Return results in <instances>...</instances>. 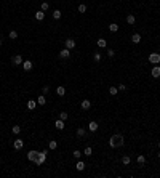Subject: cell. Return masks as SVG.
I'll use <instances>...</instances> for the list:
<instances>
[{"mask_svg": "<svg viewBox=\"0 0 160 178\" xmlns=\"http://www.w3.org/2000/svg\"><path fill=\"white\" fill-rule=\"evenodd\" d=\"M123 135H112L111 140H109V146L111 148H120L123 146Z\"/></svg>", "mask_w": 160, "mask_h": 178, "instance_id": "6da1fadb", "label": "cell"}, {"mask_svg": "<svg viewBox=\"0 0 160 178\" xmlns=\"http://www.w3.org/2000/svg\"><path fill=\"white\" fill-rule=\"evenodd\" d=\"M46 154H48L46 149H43L42 152H38V159H37V162H35V164H37V165H42V164L46 160Z\"/></svg>", "mask_w": 160, "mask_h": 178, "instance_id": "7a4b0ae2", "label": "cell"}, {"mask_svg": "<svg viewBox=\"0 0 160 178\" xmlns=\"http://www.w3.org/2000/svg\"><path fill=\"white\" fill-rule=\"evenodd\" d=\"M149 63H152V64H159V63H160V53H151V55H149Z\"/></svg>", "mask_w": 160, "mask_h": 178, "instance_id": "3957f363", "label": "cell"}, {"mask_svg": "<svg viewBox=\"0 0 160 178\" xmlns=\"http://www.w3.org/2000/svg\"><path fill=\"white\" fill-rule=\"evenodd\" d=\"M27 159L31 160V162H37V159H38V151H29L27 152Z\"/></svg>", "mask_w": 160, "mask_h": 178, "instance_id": "277c9868", "label": "cell"}, {"mask_svg": "<svg viewBox=\"0 0 160 178\" xmlns=\"http://www.w3.org/2000/svg\"><path fill=\"white\" fill-rule=\"evenodd\" d=\"M11 63L15 64V66H19V64H23V56L21 55H15L11 58Z\"/></svg>", "mask_w": 160, "mask_h": 178, "instance_id": "5b68a950", "label": "cell"}, {"mask_svg": "<svg viewBox=\"0 0 160 178\" xmlns=\"http://www.w3.org/2000/svg\"><path fill=\"white\" fill-rule=\"evenodd\" d=\"M64 45H66V48H69V50H72V48H75V40L74 39H66V42H64Z\"/></svg>", "mask_w": 160, "mask_h": 178, "instance_id": "8992f818", "label": "cell"}, {"mask_svg": "<svg viewBox=\"0 0 160 178\" xmlns=\"http://www.w3.org/2000/svg\"><path fill=\"white\" fill-rule=\"evenodd\" d=\"M151 74H152V77H155V79H159V77H160V66H159V64H155V66L152 67Z\"/></svg>", "mask_w": 160, "mask_h": 178, "instance_id": "52a82bcc", "label": "cell"}, {"mask_svg": "<svg viewBox=\"0 0 160 178\" xmlns=\"http://www.w3.org/2000/svg\"><path fill=\"white\" fill-rule=\"evenodd\" d=\"M23 146H24V141H23V140H16L15 143H13V148H15L16 151H19V149H23Z\"/></svg>", "mask_w": 160, "mask_h": 178, "instance_id": "ba28073f", "label": "cell"}, {"mask_svg": "<svg viewBox=\"0 0 160 178\" xmlns=\"http://www.w3.org/2000/svg\"><path fill=\"white\" fill-rule=\"evenodd\" d=\"M80 106H82V109H85V111H88V109L91 108V101L90 100H83L82 103H80Z\"/></svg>", "mask_w": 160, "mask_h": 178, "instance_id": "9c48e42d", "label": "cell"}, {"mask_svg": "<svg viewBox=\"0 0 160 178\" xmlns=\"http://www.w3.org/2000/svg\"><path fill=\"white\" fill-rule=\"evenodd\" d=\"M98 122H95V120H91V122H90V124H88V130H90V132H96V130H98Z\"/></svg>", "mask_w": 160, "mask_h": 178, "instance_id": "30bf717a", "label": "cell"}, {"mask_svg": "<svg viewBox=\"0 0 160 178\" xmlns=\"http://www.w3.org/2000/svg\"><path fill=\"white\" fill-rule=\"evenodd\" d=\"M59 56H61V58H69V56H71V50H69V48H62V50L59 51Z\"/></svg>", "mask_w": 160, "mask_h": 178, "instance_id": "8fae6325", "label": "cell"}, {"mask_svg": "<svg viewBox=\"0 0 160 178\" xmlns=\"http://www.w3.org/2000/svg\"><path fill=\"white\" fill-rule=\"evenodd\" d=\"M32 66H34V64H32V61H23V69L24 71H31Z\"/></svg>", "mask_w": 160, "mask_h": 178, "instance_id": "7c38bea8", "label": "cell"}, {"mask_svg": "<svg viewBox=\"0 0 160 178\" xmlns=\"http://www.w3.org/2000/svg\"><path fill=\"white\" fill-rule=\"evenodd\" d=\"M35 19H37V21H43V19H45V11H42V10L37 11V13H35Z\"/></svg>", "mask_w": 160, "mask_h": 178, "instance_id": "4fadbf2b", "label": "cell"}, {"mask_svg": "<svg viewBox=\"0 0 160 178\" xmlns=\"http://www.w3.org/2000/svg\"><path fill=\"white\" fill-rule=\"evenodd\" d=\"M75 169H77V170H79V172L85 170V162H83V160H80V159H79V162L75 164Z\"/></svg>", "mask_w": 160, "mask_h": 178, "instance_id": "5bb4252c", "label": "cell"}, {"mask_svg": "<svg viewBox=\"0 0 160 178\" xmlns=\"http://www.w3.org/2000/svg\"><path fill=\"white\" fill-rule=\"evenodd\" d=\"M54 127H56L58 130H62V128H64V120H61V119H58L56 122H54Z\"/></svg>", "mask_w": 160, "mask_h": 178, "instance_id": "9a60e30c", "label": "cell"}, {"mask_svg": "<svg viewBox=\"0 0 160 178\" xmlns=\"http://www.w3.org/2000/svg\"><path fill=\"white\" fill-rule=\"evenodd\" d=\"M37 104H40V106L46 104V98H45V95H40V96L37 98Z\"/></svg>", "mask_w": 160, "mask_h": 178, "instance_id": "2e32d148", "label": "cell"}, {"mask_svg": "<svg viewBox=\"0 0 160 178\" xmlns=\"http://www.w3.org/2000/svg\"><path fill=\"white\" fill-rule=\"evenodd\" d=\"M126 23H128L130 26H133V24L136 23V18H134L133 15H128V16H126Z\"/></svg>", "mask_w": 160, "mask_h": 178, "instance_id": "e0dca14e", "label": "cell"}, {"mask_svg": "<svg viewBox=\"0 0 160 178\" xmlns=\"http://www.w3.org/2000/svg\"><path fill=\"white\" fill-rule=\"evenodd\" d=\"M131 42H133V43H139V42H141V35H139V34H133V35H131Z\"/></svg>", "mask_w": 160, "mask_h": 178, "instance_id": "ac0fdd59", "label": "cell"}, {"mask_svg": "<svg viewBox=\"0 0 160 178\" xmlns=\"http://www.w3.org/2000/svg\"><path fill=\"white\" fill-rule=\"evenodd\" d=\"M35 106H37V101L29 100V103H27V109H29V111H32V109H35Z\"/></svg>", "mask_w": 160, "mask_h": 178, "instance_id": "d6986e66", "label": "cell"}, {"mask_svg": "<svg viewBox=\"0 0 160 178\" xmlns=\"http://www.w3.org/2000/svg\"><path fill=\"white\" fill-rule=\"evenodd\" d=\"M56 93L59 95V96H64V95H66V88H64L62 85H59V87L56 88Z\"/></svg>", "mask_w": 160, "mask_h": 178, "instance_id": "ffe728a7", "label": "cell"}, {"mask_svg": "<svg viewBox=\"0 0 160 178\" xmlns=\"http://www.w3.org/2000/svg\"><path fill=\"white\" fill-rule=\"evenodd\" d=\"M109 31H111V32H117L118 31V24L117 23H111V24H109Z\"/></svg>", "mask_w": 160, "mask_h": 178, "instance_id": "44dd1931", "label": "cell"}, {"mask_svg": "<svg viewBox=\"0 0 160 178\" xmlns=\"http://www.w3.org/2000/svg\"><path fill=\"white\" fill-rule=\"evenodd\" d=\"M96 43H98V47H99V48H106V45H107L106 39H99V40H98V42H96Z\"/></svg>", "mask_w": 160, "mask_h": 178, "instance_id": "7402d4cb", "label": "cell"}, {"mask_svg": "<svg viewBox=\"0 0 160 178\" xmlns=\"http://www.w3.org/2000/svg\"><path fill=\"white\" fill-rule=\"evenodd\" d=\"M77 136H79V138H83V136H85V133H87V132H85V128H77Z\"/></svg>", "mask_w": 160, "mask_h": 178, "instance_id": "603a6c76", "label": "cell"}, {"mask_svg": "<svg viewBox=\"0 0 160 178\" xmlns=\"http://www.w3.org/2000/svg\"><path fill=\"white\" fill-rule=\"evenodd\" d=\"M130 162H131V159H130V156H123V157H122V164H123V165H128Z\"/></svg>", "mask_w": 160, "mask_h": 178, "instance_id": "cb8c5ba5", "label": "cell"}, {"mask_svg": "<svg viewBox=\"0 0 160 178\" xmlns=\"http://www.w3.org/2000/svg\"><path fill=\"white\" fill-rule=\"evenodd\" d=\"M61 15H62V13L59 11V10H54V11H53V19H59Z\"/></svg>", "mask_w": 160, "mask_h": 178, "instance_id": "d4e9b609", "label": "cell"}, {"mask_svg": "<svg viewBox=\"0 0 160 178\" xmlns=\"http://www.w3.org/2000/svg\"><path fill=\"white\" fill-rule=\"evenodd\" d=\"M136 160H138V164H141V165H142V164L146 162V157H144L142 154H139V156H138V159H136Z\"/></svg>", "mask_w": 160, "mask_h": 178, "instance_id": "484cf974", "label": "cell"}, {"mask_svg": "<svg viewBox=\"0 0 160 178\" xmlns=\"http://www.w3.org/2000/svg\"><path fill=\"white\" fill-rule=\"evenodd\" d=\"M85 11H87V5H85V3H80L79 5V13H85Z\"/></svg>", "mask_w": 160, "mask_h": 178, "instance_id": "4316f807", "label": "cell"}, {"mask_svg": "<svg viewBox=\"0 0 160 178\" xmlns=\"http://www.w3.org/2000/svg\"><path fill=\"white\" fill-rule=\"evenodd\" d=\"M59 119H61V120H64V122H66V120H67V112H66V111L59 112Z\"/></svg>", "mask_w": 160, "mask_h": 178, "instance_id": "83f0119b", "label": "cell"}, {"mask_svg": "<svg viewBox=\"0 0 160 178\" xmlns=\"http://www.w3.org/2000/svg\"><path fill=\"white\" fill-rule=\"evenodd\" d=\"M83 154H85V156H91V154H93V149H91L90 146H87V148H85V151H83Z\"/></svg>", "mask_w": 160, "mask_h": 178, "instance_id": "f1b7e54d", "label": "cell"}, {"mask_svg": "<svg viewBox=\"0 0 160 178\" xmlns=\"http://www.w3.org/2000/svg\"><path fill=\"white\" fill-rule=\"evenodd\" d=\"M48 148H50V149H56V148H58V141H50Z\"/></svg>", "mask_w": 160, "mask_h": 178, "instance_id": "f546056e", "label": "cell"}, {"mask_svg": "<svg viewBox=\"0 0 160 178\" xmlns=\"http://www.w3.org/2000/svg\"><path fill=\"white\" fill-rule=\"evenodd\" d=\"M11 132H13V133H15V135H18V133H19V132H21V127H19V125H15V127H13V128H11Z\"/></svg>", "mask_w": 160, "mask_h": 178, "instance_id": "4dcf8cb0", "label": "cell"}, {"mask_svg": "<svg viewBox=\"0 0 160 178\" xmlns=\"http://www.w3.org/2000/svg\"><path fill=\"white\" fill-rule=\"evenodd\" d=\"M93 59H95V63H99L101 61V53H95L93 55Z\"/></svg>", "mask_w": 160, "mask_h": 178, "instance_id": "1f68e13d", "label": "cell"}, {"mask_svg": "<svg viewBox=\"0 0 160 178\" xmlns=\"http://www.w3.org/2000/svg\"><path fill=\"white\" fill-rule=\"evenodd\" d=\"M48 8H50V3H48V2H42V11H46Z\"/></svg>", "mask_w": 160, "mask_h": 178, "instance_id": "d6a6232c", "label": "cell"}, {"mask_svg": "<svg viewBox=\"0 0 160 178\" xmlns=\"http://www.w3.org/2000/svg\"><path fill=\"white\" fill-rule=\"evenodd\" d=\"M109 93H111V95H117L118 88H117V87H111V88H109Z\"/></svg>", "mask_w": 160, "mask_h": 178, "instance_id": "836d02e7", "label": "cell"}, {"mask_svg": "<svg viewBox=\"0 0 160 178\" xmlns=\"http://www.w3.org/2000/svg\"><path fill=\"white\" fill-rule=\"evenodd\" d=\"M72 156H74V157H75V159H80V156H82V152H80L79 149H75V151L72 152Z\"/></svg>", "mask_w": 160, "mask_h": 178, "instance_id": "e575fe53", "label": "cell"}, {"mask_svg": "<svg viewBox=\"0 0 160 178\" xmlns=\"http://www.w3.org/2000/svg\"><path fill=\"white\" fill-rule=\"evenodd\" d=\"M10 39H13V40L18 39V32H16V31H11V32H10Z\"/></svg>", "mask_w": 160, "mask_h": 178, "instance_id": "d590c367", "label": "cell"}, {"mask_svg": "<svg viewBox=\"0 0 160 178\" xmlns=\"http://www.w3.org/2000/svg\"><path fill=\"white\" fill-rule=\"evenodd\" d=\"M107 56H109V58H114V56H115V51L109 48V50H107Z\"/></svg>", "mask_w": 160, "mask_h": 178, "instance_id": "8d00e7d4", "label": "cell"}, {"mask_svg": "<svg viewBox=\"0 0 160 178\" xmlns=\"http://www.w3.org/2000/svg\"><path fill=\"white\" fill-rule=\"evenodd\" d=\"M48 92H50V87H48V85H45V87L42 88V93H43V95H46Z\"/></svg>", "mask_w": 160, "mask_h": 178, "instance_id": "74e56055", "label": "cell"}, {"mask_svg": "<svg viewBox=\"0 0 160 178\" xmlns=\"http://www.w3.org/2000/svg\"><path fill=\"white\" fill-rule=\"evenodd\" d=\"M117 88H118V92H125V90H126V87L123 85V84H120V85H118Z\"/></svg>", "mask_w": 160, "mask_h": 178, "instance_id": "f35d334b", "label": "cell"}, {"mask_svg": "<svg viewBox=\"0 0 160 178\" xmlns=\"http://www.w3.org/2000/svg\"><path fill=\"white\" fill-rule=\"evenodd\" d=\"M0 47H2V39H0Z\"/></svg>", "mask_w": 160, "mask_h": 178, "instance_id": "ab89813d", "label": "cell"}, {"mask_svg": "<svg viewBox=\"0 0 160 178\" xmlns=\"http://www.w3.org/2000/svg\"><path fill=\"white\" fill-rule=\"evenodd\" d=\"M159 160H160V152H159Z\"/></svg>", "mask_w": 160, "mask_h": 178, "instance_id": "60d3db41", "label": "cell"}, {"mask_svg": "<svg viewBox=\"0 0 160 178\" xmlns=\"http://www.w3.org/2000/svg\"><path fill=\"white\" fill-rule=\"evenodd\" d=\"M159 148H160V141H159Z\"/></svg>", "mask_w": 160, "mask_h": 178, "instance_id": "b9f144b4", "label": "cell"}]
</instances>
